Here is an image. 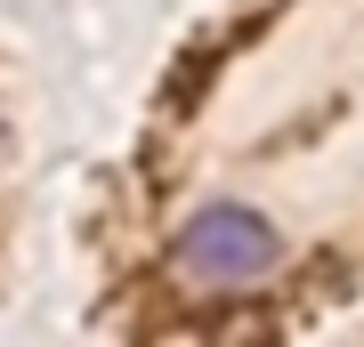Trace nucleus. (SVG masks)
I'll list each match as a JSON object with an SVG mask.
<instances>
[{
	"label": "nucleus",
	"mask_w": 364,
	"mask_h": 347,
	"mask_svg": "<svg viewBox=\"0 0 364 347\" xmlns=\"http://www.w3.org/2000/svg\"><path fill=\"white\" fill-rule=\"evenodd\" d=\"M170 258H178V275L195 291H235V283H251V275L275 267V226L259 210H243V202H203L178 226Z\"/></svg>",
	"instance_id": "f257e3e1"
}]
</instances>
